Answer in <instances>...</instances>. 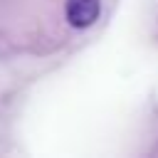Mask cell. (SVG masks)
Listing matches in <instances>:
<instances>
[{
  "instance_id": "6da1fadb",
  "label": "cell",
  "mask_w": 158,
  "mask_h": 158,
  "mask_svg": "<svg viewBox=\"0 0 158 158\" xmlns=\"http://www.w3.org/2000/svg\"><path fill=\"white\" fill-rule=\"evenodd\" d=\"M101 15V0H67L64 2V17L72 27L86 30L91 27Z\"/></svg>"
}]
</instances>
